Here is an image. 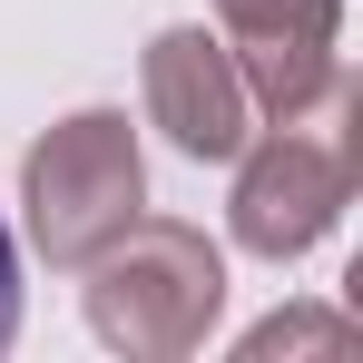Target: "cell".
I'll return each mask as SVG.
<instances>
[{"label": "cell", "mask_w": 363, "mask_h": 363, "mask_svg": "<svg viewBox=\"0 0 363 363\" xmlns=\"http://www.w3.org/2000/svg\"><path fill=\"white\" fill-rule=\"evenodd\" d=\"M20 206H30L40 255L79 275V265L147 206V167H138L128 118H118V108H79V118H60L40 147H30V167H20Z\"/></svg>", "instance_id": "2"}, {"label": "cell", "mask_w": 363, "mask_h": 363, "mask_svg": "<svg viewBox=\"0 0 363 363\" xmlns=\"http://www.w3.org/2000/svg\"><path fill=\"white\" fill-rule=\"evenodd\" d=\"M285 344H354V324L344 314H275L245 334V354H285Z\"/></svg>", "instance_id": "6"}, {"label": "cell", "mask_w": 363, "mask_h": 363, "mask_svg": "<svg viewBox=\"0 0 363 363\" xmlns=\"http://www.w3.org/2000/svg\"><path fill=\"white\" fill-rule=\"evenodd\" d=\"M147 118L167 128L186 157H236L245 128H255L236 50H226L216 30H157V40H147Z\"/></svg>", "instance_id": "5"}, {"label": "cell", "mask_w": 363, "mask_h": 363, "mask_svg": "<svg viewBox=\"0 0 363 363\" xmlns=\"http://www.w3.org/2000/svg\"><path fill=\"white\" fill-rule=\"evenodd\" d=\"M344 196H354L344 147H314V138H295V128H275V138L245 157V177H236V245L285 265V255H304V245H324V226L344 216Z\"/></svg>", "instance_id": "4"}, {"label": "cell", "mask_w": 363, "mask_h": 363, "mask_svg": "<svg viewBox=\"0 0 363 363\" xmlns=\"http://www.w3.org/2000/svg\"><path fill=\"white\" fill-rule=\"evenodd\" d=\"M216 10H226V50H236L245 99L275 128H295L344 79V60H334V40H344L334 0H216Z\"/></svg>", "instance_id": "3"}, {"label": "cell", "mask_w": 363, "mask_h": 363, "mask_svg": "<svg viewBox=\"0 0 363 363\" xmlns=\"http://www.w3.org/2000/svg\"><path fill=\"white\" fill-rule=\"evenodd\" d=\"M20 334V255H10V226H0V354Z\"/></svg>", "instance_id": "7"}, {"label": "cell", "mask_w": 363, "mask_h": 363, "mask_svg": "<svg viewBox=\"0 0 363 363\" xmlns=\"http://www.w3.org/2000/svg\"><path fill=\"white\" fill-rule=\"evenodd\" d=\"M79 275H89L99 344H118L138 363L196 354L206 324H216V304H226V255L206 245V226H177V216H128Z\"/></svg>", "instance_id": "1"}]
</instances>
